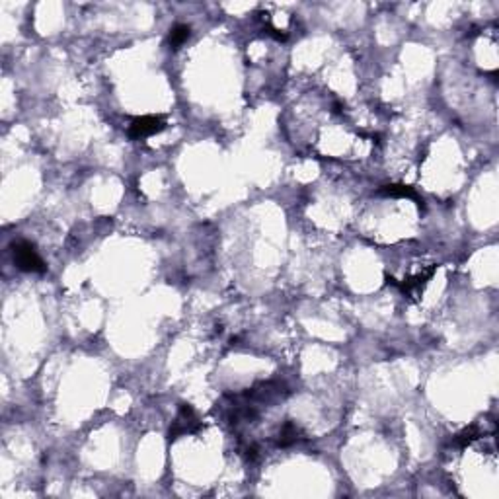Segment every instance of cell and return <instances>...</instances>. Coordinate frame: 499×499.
Listing matches in <instances>:
<instances>
[{
    "mask_svg": "<svg viewBox=\"0 0 499 499\" xmlns=\"http://www.w3.org/2000/svg\"><path fill=\"white\" fill-rule=\"evenodd\" d=\"M12 256H14V263L18 265V270L30 271V273H43L47 270L45 268V261L41 260V256L38 254V250L33 244L20 240V242H14L12 244Z\"/></svg>",
    "mask_w": 499,
    "mask_h": 499,
    "instance_id": "cell-1",
    "label": "cell"
},
{
    "mask_svg": "<svg viewBox=\"0 0 499 499\" xmlns=\"http://www.w3.org/2000/svg\"><path fill=\"white\" fill-rule=\"evenodd\" d=\"M201 427V421L195 414V409L191 408L190 404H183L176 416V420L172 423L170 427V439H178L181 435H188V433H195Z\"/></svg>",
    "mask_w": 499,
    "mask_h": 499,
    "instance_id": "cell-2",
    "label": "cell"
},
{
    "mask_svg": "<svg viewBox=\"0 0 499 499\" xmlns=\"http://www.w3.org/2000/svg\"><path fill=\"white\" fill-rule=\"evenodd\" d=\"M164 127H166L164 117H160V115H142V117L133 120V123L129 125V137L137 140L147 139V137H152V135H156L160 131H164Z\"/></svg>",
    "mask_w": 499,
    "mask_h": 499,
    "instance_id": "cell-3",
    "label": "cell"
},
{
    "mask_svg": "<svg viewBox=\"0 0 499 499\" xmlns=\"http://www.w3.org/2000/svg\"><path fill=\"white\" fill-rule=\"evenodd\" d=\"M300 439H302V431H300L299 425L293 423V421H285L281 425L279 433L275 435V445L281 447V449H287V447L297 445Z\"/></svg>",
    "mask_w": 499,
    "mask_h": 499,
    "instance_id": "cell-4",
    "label": "cell"
},
{
    "mask_svg": "<svg viewBox=\"0 0 499 499\" xmlns=\"http://www.w3.org/2000/svg\"><path fill=\"white\" fill-rule=\"evenodd\" d=\"M380 195H386V197H402V199H411L416 201L420 207H423V201L421 197L416 193L414 188H408V186H400V183H390V186H382L379 190Z\"/></svg>",
    "mask_w": 499,
    "mask_h": 499,
    "instance_id": "cell-5",
    "label": "cell"
},
{
    "mask_svg": "<svg viewBox=\"0 0 499 499\" xmlns=\"http://www.w3.org/2000/svg\"><path fill=\"white\" fill-rule=\"evenodd\" d=\"M191 35V28L186 26V24H176L174 28L170 30V38H168V43H170L172 49H180L181 45L186 41L190 40Z\"/></svg>",
    "mask_w": 499,
    "mask_h": 499,
    "instance_id": "cell-6",
    "label": "cell"
}]
</instances>
